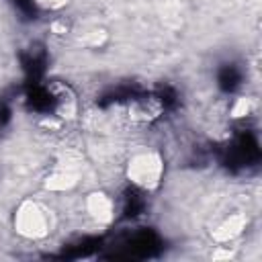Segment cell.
I'll return each instance as SVG.
<instances>
[{
  "mask_svg": "<svg viewBox=\"0 0 262 262\" xmlns=\"http://www.w3.org/2000/svg\"><path fill=\"white\" fill-rule=\"evenodd\" d=\"M84 209L88 213V217L98 223V225H108L113 223L115 215H117V207H115V201L108 192L104 190H92L86 194V201H84Z\"/></svg>",
  "mask_w": 262,
  "mask_h": 262,
  "instance_id": "3",
  "label": "cell"
},
{
  "mask_svg": "<svg viewBox=\"0 0 262 262\" xmlns=\"http://www.w3.org/2000/svg\"><path fill=\"white\" fill-rule=\"evenodd\" d=\"M51 29H53V33H55V35H63V33H68L70 25L66 23V18H57V20L51 25Z\"/></svg>",
  "mask_w": 262,
  "mask_h": 262,
  "instance_id": "9",
  "label": "cell"
},
{
  "mask_svg": "<svg viewBox=\"0 0 262 262\" xmlns=\"http://www.w3.org/2000/svg\"><path fill=\"white\" fill-rule=\"evenodd\" d=\"M252 111H254V102H252L250 96H237V98L233 100L231 108H229V113H231L233 119H244V117H248Z\"/></svg>",
  "mask_w": 262,
  "mask_h": 262,
  "instance_id": "7",
  "label": "cell"
},
{
  "mask_svg": "<svg viewBox=\"0 0 262 262\" xmlns=\"http://www.w3.org/2000/svg\"><path fill=\"white\" fill-rule=\"evenodd\" d=\"M39 10L43 12H59L63 10L72 0H31Z\"/></svg>",
  "mask_w": 262,
  "mask_h": 262,
  "instance_id": "8",
  "label": "cell"
},
{
  "mask_svg": "<svg viewBox=\"0 0 262 262\" xmlns=\"http://www.w3.org/2000/svg\"><path fill=\"white\" fill-rule=\"evenodd\" d=\"M248 225V219L244 213H229L227 217H223L213 229H211V239L219 246H225V244H231L233 239H237L244 229Z\"/></svg>",
  "mask_w": 262,
  "mask_h": 262,
  "instance_id": "4",
  "label": "cell"
},
{
  "mask_svg": "<svg viewBox=\"0 0 262 262\" xmlns=\"http://www.w3.org/2000/svg\"><path fill=\"white\" fill-rule=\"evenodd\" d=\"M53 227H55L53 211L37 199L20 201L12 213V229L18 237L27 242H41L49 237Z\"/></svg>",
  "mask_w": 262,
  "mask_h": 262,
  "instance_id": "1",
  "label": "cell"
},
{
  "mask_svg": "<svg viewBox=\"0 0 262 262\" xmlns=\"http://www.w3.org/2000/svg\"><path fill=\"white\" fill-rule=\"evenodd\" d=\"M78 168L72 164H57L47 176H45V188L51 192H66L72 190L78 184Z\"/></svg>",
  "mask_w": 262,
  "mask_h": 262,
  "instance_id": "5",
  "label": "cell"
},
{
  "mask_svg": "<svg viewBox=\"0 0 262 262\" xmlns=\"http://www.w3.org/2000/svg\"><path fill=\"white\" fill-rule=\"evenodd\" d=\"M166 172V160L158 149H139L125 164V178L137 190L154 192L160 188Z\"/></svg>",
  "mask_w": 262,
  "mask_h": 262,
  "instance_id": "2",
  "label": "cell"
},
{
  "mask_svg": "<svg viewBox=\"0 0 262 262\" xmlns=\"http://www.w3.org/2000/svg\"><path fill=\"white\" fill-rule=\"evenodd\" d=\"M162 115V102L154 96L133 98L127 106V117L133 123H149Z\"/></svg>",
  "mask_w": 262,
  "mask_h": 262,
  "instance_id": "6",
  "label": "cell"
}]
</instances>
